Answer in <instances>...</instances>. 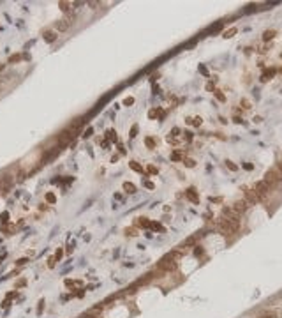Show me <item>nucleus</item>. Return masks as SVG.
I'll return each instance as SVG.
<instances>
[{
  "label": "nucleus",
  "instance_id": "obj_18",
  "mask_svg": "<svg viewBox=\"0 0 282 318\" xmlns=\"http://www.w3.org/2000/svg\"><path fill=\"white\" fill-rule=\"evenodd\" d=\"M145 145H147L148 149H155V140H153V138H150V136H148V138H145Z\"/></svg>",
  "mask_w": 282,
  "mask_h": 318
},
{
  "label": "nucleus",
  "instance_id": "obj_29",
  "mask_svg": "<svg viewBox=\"0 0 282 318\" xmlns=\"http://www.w3.org/2000/svg\"><path fill=\"white\" fill-rule=\"evenodd\" d=\"M242 106H244L245 110H249V108H250V103H249L247 99H242Z\"/></svg>",
  "mask_w": 282,
  "mask_h": 318
},
{
  "label": "nucleus",
  "instance_id": "obj_24",
  "mask_svg": "<svg viewBox=\"0 0 282 318\" xmlns=\"http://www.w3.org/2000/svg\"><path fill=\"white\" fill-rule=\"evenodd\" d=\"M201 122H203V120H201V117H196V118H192V124H194L196 127H199V126H201Z\"/></svg>",
  "mask_w": 282,
  "mask_h": 318
},
{
  "label": "nucleus",
  "instance_id": "obj_13",
  "mask_svg": "<svg viewBox=\"0 0 282 318\" xmlns=\"http://www.w3.org/2000/svg\"><path fill=\"white\" fill-rule=\"evenodd\" d=\"M136 226H141V228H150V221H148L147 217H139V219L136 221Z\"/></svg>",
  "mask_w": 282,
  "mask_h": 318
},
{
  "label": "nucleus",
  "instance_id": "obj_10",
  "mask_svg": "<svg viewBox=\"0 0 282 318\" xmlns=\"http://www.w3.org/2000/svg\"><path fill=\"white\" fill-rule=\"evenodd\" d=\"M58 7H60V11H64V13H71V11H73V4H71V2H58Z\"/></svg>",
  "mask_w": 282,
  "mask_h": 318
},
{
  "label": "nucleus",
  "instance_id": "obj_36",
  "mask_svg": "<svg viewBox=\"0 0 282 318\" xmlns=\"http://www.w3.org/2000/svg\"><path fill=\"white\" fill-rule=\"evenodd\" d=\"M60 258H62V249H58L56 255H55V260H60Z\"/></svg>",
  "mask_w": 282,
  "mask_h": 318
},
{
  "label": "nucleus",
  "instance_id": "obj_25",
  "mask_svg": "<svg viewBox=\"0 0 282 318\" xmlns=\"http://www.w3.org/2000/svg\"><path fill=\"white\" fill-rule=\"evenodd\" d=\"M194 255H196V256H201V255H203V249H201L199 246H196V249H194Z\"/></svg>",
  "mask_w": 282,
  "mask_h": 318
},
{
  "label": "nucleus",
  "instance_id": "obj_41",
  "mask_svg": "<svg viewBox=\"0 0 282 318\" xmlns=\"http://www.w3.org/2000/svg\"><path fill=\"white\" fill-rule=\"evenodd\" d=\"M244 168H245V170H252V168H254V166H252L250 163H245V165H244Z\"/></svg>",
  "mask_w": 282,
  "mask_h": 318
},
{
  "label": "nucleus",
  "instance_id": "obj_1",
  "mask_svg": "<svg viewBox=\"0 0 282 318\" xmlns=\"http://www.w3.org/2000/svg\"><path fill=\"white\" fill-rule=\"evenodd\" d=\"M176 267H178V263H176L175 258H171V255H166L157 265V269L164 270V272H173V270H176Z\"/></svg>",
  "mask_w": 282,
  "mask_h": 318
},
{
  "label": "nucleus",
  "instance_id": "obj_19",
  "mask_svg": "<svg viewBox=\"0 0 282 318\" xmlns=\"http://www.w3.org/2000/svg\"><path fill=\"white\" fill-rule=\"evenodd\" d=\"M129 165H131V168L134 170V171H139V173H143V168H141V165H138L136 161H131Z\"/></svg>",
  "mask_w": 282,
  "mask_h": 318
},
{
  "label": "nucleus",
  "instance_id": "obj_7",
  "mask_svg": "<svg viewBox=\"0 0 282 318\" xmlns=\"http://www.w3.org/2000/svg\"><path fill=\"white\" fill-rule=\"evenodd\" d=\"M69 25H71V21H69V19H58V21L55 23L56 30H60V32H65V30L69 28Z\"/></svg>",
  "mask_w": 282,
  "mask_h": 318
},
{
  "label": "nucleus",
  "instance_id": "obj_23",
  "mask_svg": "<svg viewBox=\"0 0 282 318\" xmlns=\"http://www.w3.org/2000/svg\"><path fill=\"white\" fill-rule=\"evenodd\" d=\"M226 166H227V168L231 170V171H236V170H238V166H236V165H235L233 161H226Z\"/></svg>",
  "mask_w": 282,
  "mask_h": 318
},
{
  "label": "nucleus",
  "instance_id": "obj_14",
  "mask_svg": "<svg viewBox=\"0 0 282 318\" xmlns=\"http://www.w3.org/2000/svg\"><path fill=\"white\" fill-rule=\"evenodd\" d=\"M275 37V30H264L263 32V39L264 41H272Z\"/></svg>",
  "mask_w": 282,
  "mask_h": 318
},
{
  "label": "nucleus",
  "instance_id": "obj_4",
  "mask_svg": "<svg viewBox=\"0 0 282 318\" xmlns=\"http://www.w3.org/2000/svg\"><path fill=\"white\" fill-rule=\"evenodd\" d=\"M74 134H76V133L69 131V129L62 131V133H60V136H58V143H60V145H67V143L74 138Z\"/></svg>",
  "mask_w": 282,
  "mask_h": 318
},
{
  "label": "nucleus",
  "instance_id": "obj_31",
  "mask_svg": "<svg viewBox=\"0 0 282 318\" xmlns=\"http://www.w3.org/2000/svg\"><path fill=\"white\" fill-rule=\"evenodd\" d=\"M92 133H94V129H92V127H88V129H87V133H85L83 136H85V138H88V136H92Z\"/></svg>",
  "mask_w": 282,
  "mask_h": 318
},
{
  "label": "nucleus",
  "instance_id": "obj_2",
  "mask_svg": "<svg viewBox=\"0 0 282 318\" xmlns=\"http://www.w3.org/2000/svg\"><path fill=\"white\" fill-rule=\"evenodd\" d=\"M268 184L264 182V180H259V182H256V186H254V191L258 193V198L259 200H266V196H268Z\"/></svg>",
  "mask_w": 282,
  "mask_h": 318
},
{
  "label": "nucleus",
  "instance_id": "obj_16",
  "mask_svg": "<svg viewBox=\"0 0 282 318\" xmlns=\"http://www.w3.org/2000/svg\"><path fill=\"white\" fill-rule=\"evenodd\" d=\"M106 138H108L110 141H116V131H115V129H110V131H106Z\"/></svg>",
  "mask_w": 282,
  "mask_h": 318
},
{
  "label": "nucleus",
  "instance_id": "obj_44",
  "mask_svg": "<svg viewBox=\"0 0 282 318\" xmlns=\"http://www.w3.org/2000/svg\"><path fill=\"white\" fill-rule=\"evenodd\" d=\"M185 165H187V166H194V161H192V159H187Z\"/></svg>",
  "mask_w": 282,
  "mask_h": 318
},
{
  "label": "nucleus",
  "instance_id": "obj_5",
  "mask_svg": "<svg viewBox=\"0 0 282 318\" xmlns=\"http://www.w3.org/2000/svg\"><path fill=\"white\" fill-rule=\"evenodd\" d=\"M245 202L247 203H256V202H259V198H258V193L254 191V189H247L245 187Z\"/></svg>",
  "mask_w": 282,
  "mask_h": 318
},
{
  "label": "nucleus",
  "instance_id": "obj_35",
  "mask_svg": "<svg viewBox=\"0 0 282 318\" xmlns=\"http://www.w3.org/2000/svg\"><path fill=\"white\" fill-rule=\"evenodd\" d=\"M7 217H9V214L4 212V214H2V223H7Z\"/></svg>",
  "mask_w": 282,
  "mask_h": 318
},
{
  "label": "nucleus",
  "instance_id": "obj_46",
  "mask_svg": "<svg viewBox=\"0 0 282 318\" xmlns=\"http://www.w3.org/2000/svg\"><path fill=\"white\" fill-rule=\"evenodd\" d=\"M88 5H92V7H97V5H99V2H88Z\"/></svg>",
  "mask_w": 282,
  "mask_h": 318
},
{
  "label": "nucleus",
  "instance_id": "obj_17",
  "mask_svg": "<svg viewBox=\"0 0 282 318\" xmlns=\"http://www.w3.org/2000/svg\"><path fill=\"white\" fill-rule=\"evenodd\" d=\"M235 34H236V28H235V27H233V28H229V30H226L224 34H222V37L229 39V37H233V36H235Z\"/></svg>",
  "mask_w": 282,
  "mask_h": 318
},
{
  "label": "nucleus",
  "instance_id": "obj_12",
  "mask_svg": "<svg viewBox=\"0 0 282 318\" xmlns=\"http://www.w3.org/2000/svg\"><path fill=\"white\" fill-rule=\"evenodd\" d=\"M124 191L129 193V194H132V193H136V186H134L132 182H124Z\"/></svg>",
  "mask_w": 282,
  "mask_h": 318
},
{
  "label": "nucleus",
  "instance_id": "obj_9",
  "mask_svg": "<svg viewBox=\"0 0 282 318\" xmlns=\"http://www.w3.org/2000/svg\"><path fill=\"white\" fill-rule=\"evenodd\" d=\"M196 239H198V235H190V237H187V239L182 242L180 247H190V246H194V244H196Z\"/></svg>",
  "mask_w": 282,
  "mask_h": 318
},
{
  "label": "nucleus",
  "instance_id": "obj_26",
  "mask_svg": "<svg viewBox=\"0 0 282 318\" xmlns=\"http://www.w3.org/2000/svg\"><path fill=\"white\" fill-rule=\"evenodd\" d=\"M215 97H217L219 101H226V95L222 92H215Z\"/></svg>",
  "mask_w": 282,
  "mask_h": 318
},
{
  "label": "nucleus",
  "instance_id": "obj_48",
  "mask_svg": "<svg viewBox=\"0 0 282 318\" xmlns=\"http://www.w3.org/2000/svg\"><path fill=\"white\" fill-rule=\"evenodd\" d=\"M281 57H282V53H281Z\"/></svg>",
  "mask_w": 282,
  "mask_h": 318
},
{
  "label": "nucleus",
  "instance_id": "obj_38",
  "mask_svg": "<svg viewBox=\"0 0 282 318\" xmlns=\"http://www.w3.org/2000/svg\"><path fill=\"white\" fill-rule=\"evenodd\" d=\"M125 233H129V235H136V230H134V228H129V230H125Z\"/></svg>",
  "mask_w": 282,
  "mask_h": 318
},
{
  "label": "nucleus",
  "instance_id": "obj_47",
  "mask_svg": "<svg viewBox=\"0 0 282 318\" xmlns=\"http://www.w3.org/2000/svg\"><path fill=\"white\" fill-rule=\"evenodd\" d=\"M261 318H266V317H261Z\"/></svg>",
  "mask_w": 282,
  "mask_h": 318
},
{
  "label": "nucleus",
  "instance_id": "obj_8",
  "mask_svg": "<svg viewBox=\"0 0 282 318\" xmlns=\"http://www.w3.org/2000/svg\"><path fill=\"white\" fill-rule=\"evenodd\" d=\"M185 196H187L192 203H198V202H199V196H198V193H196L194 189H189L187 193H185Z\"/></svg>",
  "mask_w": 282,
  "mask_h": 318
},
{
  "label": "nucleus",
  "instance_id": "obj_43",
  "mask_svg": "<svg viewBox=\"0 0 282 318\" xmlns=\"http://www.w3.org/2000/svg\"><path fill=\"white\" fill-rule=\"evenodd\" d=\"M148 171H150V173H157V168H155V166H148Z\"/></svg>",
  "mask_w": 282,
  "mask_h": 318
},
{
  "label": "nucleus",
  "instance_id": "obj_34",
  "mask_svg": "<svg viewBox=\"0 0 282 318\" xmlns=\"http://www.w3.org/2000/svg\"><path fill=\"white\" fill-rule=\"evenodd\" d=\"M254 9H256V5H252V4H250V5H247V9H245V13H250V11H254Z\"/></svg>",
  "mask_w": 282,
  "mask_h": 318
},
{
  "label": "nucleus",
  "instance_id": "obj_28",
  "mask_svg": "<svg viewBox=\"0 0 282 318\" xmlns=\"http://www.w3.org/2000/svg\"><path fill=\"white\" fill-rule=\"evenodd\" d=\"M132 103H134V97H127V99L124 101V104H125V106H131Z\"/></svg>",
  "mask_w": 282,
  "mask_h": 318
},
{
  "label": "nucleus",
  "instance_id": "obj_33",
  "mask_svg": "<svg viewBox=\"0 0 282 318\" xmlns=\"http://www.w3.org/2000/svg\"><path fill=\"white\" fill-rule=\"evenodd\" d=\"M19 58H21L19 55H14V57H11V58H9V62H18Z\"/></svg>",
  "mask_w": 282,
  "mask_h": 318
},
{
  "label": "nucleus",
  "instance_id": "obj_20",
  "mask_svg": "<svg viewBox=\"0 0 282 318\" xmlns=\"http://www.w3.org/2000/svg\"><path fill=\"white\" fill-rule=\"evenodd\" d=\"M222 25H224L222 21H219V23H215L213 27H210V32H212V34H213V32H219V30L222 28Z\"/></svg>",
  "mask_w": 282,
  "mask_h": 318
},
{
  "label": "nucleus",
  "instance_id": "obj_3",
  "mask_svg": "<svg viewBox=\"0 0 282 318\" xmlns=\"http://www.w3.org/2000/svg\"><path fill=\"white\" fill-rule=\"evenodd\" d=\"M247 207H249V203H247L245 200H236V202L231 205V210H233L236 216H242L245 210H247Z\"/></svg>",
  "mask_w": 282,
  "mask_h": 318
},
{
  "label": "nucleus",
  "instance_id": "obj_45",
  "mask_svg": "<svg viewBox=\"0 0 282 318\" xmlns=\"http://www.w3.org/2000/svg\"><path fill=\"white\" fill-rule=\"evenodd\" d=\"M185 140H187V141L192 140V134H190V133H185Z\"/></svg>",
  "mask_w": 282,
  "mask_h": 318
},
{
  "label": "nucleus",
  "instance_id": "obj_42",
  "mask_svg": "<svg viewBox=\"0 0 282 318\" xmlns=\"http://www.w3.org/2000/svg\"><path fill=\"white\" fill-rule=\"evenodd\" d=\"M42 308H44V300H41V302H39V313H41V311H42Z\"/></svg>",
  "mask_w": 282,
  "mask_h": 318
},
{
  "label": "nucleus",
  "instance_id": "obj_11",
  "mask_svg": "<svg viewBox=\"0 0 282 318\" xmlns=\"http://www.w3.org/2000/svg\"><path fill=\"white\" fill-rule=\"evenodd\" d=\"M275 74V69H270V71H264L263 74H261V81H268V80H272Z\"/></svg>",
  "mask_w": 282,
  "mask_h": 318
},
{
  "label": "nucleus",
  "instance_id": "obj_30",
  "mask_svg": "<svg viewBox=\"0 0 282 318\" xmlns=\"http://www.w3.org/2000/svg\"><path fill=\"white\" fill-rule=\"evenodd\" d=\"M138 134V126H132V129H131V138H134Z\"/></svg>",
  "mask_w": 282,
  "mask_h": 318
},
{
  "label": "nucleus",
  "instance_id": "obj_6",
  "mask_svg": "<svg viewBox=\"0 0 282 318\" xmlns=\"http://www.w3.org/2000/svg\"><path fill=\"white\" fill-rule=\"evenodd\" d=\"M11 184H13V177H11V175H5V177L0 180V189H2V193H7V189L11 187Z\"/></svg>",
  "mask_w": 282,
  "mask_h": 318
},
{
  "label": "nucleus",
  "instance_id": "obj_15",
  "mask_svg": "<svg viewBox=\"0 0 282 318\" xmlns=\"http://www.w3.org/2000/svg\"><path fill=\"white\" fill-rule=\"evenodd\" d=\"M55 39H56V34H55V32H51V30L44 34V41H46V42H53Z\"/></svg>",
  "mask_w": 282,
  "mask_h": 318
},
{
  "label": "nucleus",
  "instance_id": "obj_39",
  "mask_svg": "<svg viewBox=\"0 0 282 318\" xmlns=\"http://www.w3.org/2000/svg\"><path fill=\"white\" fill-rule=\"evenodd\" d=\"M28 262V258H19L18 260V265H23V263H27Z\"/></svg>",
  "mask_w": 282,
  "mask_h": 318
},
{
  "label": "nucleus",
  "instance_id": "obj_40",
  "mask_svg": "<svg viewBox=\"0 0 282 318\" xmlns=\"http://www.w3.org/2000/svg\"><path fill=\"white\" fill-rule=\"evenodd\" d=\"M145 186L148 187V189H153V187H155V184H153V182H145Z\"/></svg>",
  "mask_w": 282,
  "mask_h": 318
},
{
  "label": "nucleus",
  "instance_id": "obj_37",
  "mask_svg": "<svg viewBox=\"0 0 282 318\" xmlns=\"http://www.w3.org/2000/svg\"><path fill=\"white\" fill-rule=\"evenodd\" d=\"M199 71H201L203 74H207V76H208V71H207V67H205V66H199Z\"/></svg>",
  "mask_w": 282,
  "mask_h": 318
},
{
  "label": "nucleus",
  "instance_id": "obj_32",
  "mask_svg": "<svg viewBox=\"0 0 282 318\" xmlns=\"http://www.w3.org/2000/svg\"><path fill=\"white\" fill-rule=\"evenodd\" d=\"M48 267H55V256H51V258L48 260Z\"/></svg>",
  "mask_w": 282,
  "mask_h": 318
},
{
  "label": "nucleus",
  "instance_id": "obj_21",
  "mask_svg": "<svg viewBox=\"0 0 282 318\" xmlns=\"http://www.w3.org/2000/svg\"><path fill=\"white\" fill-rule=\"evenodd\" d=\"M46 202H48V203H55L56 196L53 194V193H48V194H46Z\"/></svg>",
  "mask_w": 282,
  "mask_h": 318
},
{
  "label": "nucleus",
  "instance_id": "obj_22",
  "mask_svg": "<svg viewBox=\"0 0 282 318\" xmlns=\"http://www.w3.org/2000/svg\"><path fill=\"white\" fill-rule=\"evenodd\" d=\"M171 159H173V161H180V159H184V154H182V152H173Z\"/></svg>",
  "mask_w": 282,
  "mask_h": 318
},
{
  "label": "nucleus",
  "instance_id": "obj_27",
  "mask_svg": "<svg viewBox=\"0 0 282 318\" xmlns=\"http://www.w3.org/2000/svg\"><path fill=\"white\" fill-rule=\"evenodd\" d=\"M150 228L152 230H162V226L159 225V223H150Z\"/></svg>",
  "mask_w": 282,
  "mask_h": 318
}]
</instances>
